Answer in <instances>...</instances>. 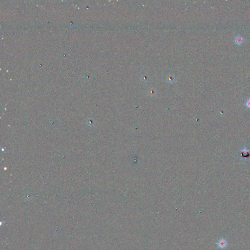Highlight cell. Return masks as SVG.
<instances>
[{
	"label": "cell",
	"mask_w": 250,
	"mask_h": 250,
	"mask_svg": "<svg viewBox=\"0 0 250 250\" xmlns=\"http://www.w3.org/2000/svg\"><path fill=\"white\" fill-rule=\"evenodd\" d=\"M218 247L220 249H224L227 246V242L225 239H221L217 242Z\"/></svg>",
	"instance_id": "obj_1"
},
{
	"label": "cell",
	"mask_w": 250,
	"mask_h": 250,
	"mask_svg": "<svg viewBox=\"0 0 250 250\" xmlns=\"http://www.w3.org/2000/svg\"><path fill=\"white\" fill-rule=\"evenodd\" d=\"M240 155L241 157L244 159H249L250 157V151L246 149H244L241 152Z\"/></svg>",
	"instance_id": "obj_2"
},
{
	"label": "cell",
	"mask_w": 250,
	"mask_h": 250,
	"mask_svg": "<svg viewBox=\"0 0 250 250\" xmlns=\"http://www.w3.org/2000/svg\"><path fill=\"white\" fill-rule=\"evenodd\" d=\"M244 41V38L241 36H239V35H238V36H236L235 37V38H234V43L238 45V46H240V45H241L243 42Z\"/></svg>",
	"instance_id": "obj_3"
},
{
	"label": "cell",
	"mask_w": 250,
	"mask_h": 250,
	"mask_svg": "<svg viewBox=\"0 0 250 250\" xmlns=\"http://www.w3.org/2000/svg\"><path fill=\"white\" fill-rule=\"evenodd\" d=\"M245 105L249 109H250V98L247 99L245 103Z\"/></svg>",
	"instance_id": "obj_4"
},
{
	"label": "cell",
	"mask_w": 250,
	"mask_h": 250,
	"mask_svg": "<svg viewBox=\"0 0 250 250\" xmlns=\"http://www.w3.org/2000/svg\"><path fill=\"white\" fill-rule=\"evenodd\" d=\"M168 80H169V82H172V81H173V78H172V77H171V76H170L169 77H168Z\"/></svg>",
	"instance_id": "obj_5"
}]
</instances>
